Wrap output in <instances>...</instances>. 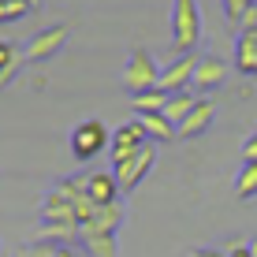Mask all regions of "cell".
Here are the masks:
<instances>
[{"label": "cell", "mask_w": 257, "mask_h": 257, "mask_svg": "<svg viewBox=\"0 0 257 257\" xmlns=\"http://www.w3.org/2000/svg\"><path fill=\"white\" fill-rule=\"evenodd\" d=\"M172 41L179 56H190L201 41V8L198 0H175L172 4Z\"/></svg>", "instance_id": "6da1fadb"}, {"label": "cell", "mask_w": 257, "mask_h": 257, "mask_svg": "<svg viewBox=\"0 0 257 257\" xmlns=\"http://www.w3.org/2000/svg\"><path fill=\"white\" fill-rule=\"evenodd\" d=\"M123 90L131 97L161 90V67H157V60H153L149 49H135L127 56V64H123Z\"/></svg>", "instance_id": "7a4b0ae2"}, {"label": "cell", "mask_w": 257, "mask_h": 257, "mask_svg": "<svg viewBox=\"0 0 257 257\" xmlns=\"http://www.w3.org/2000/svg\"><path fill=\"white\" fill-rule=\"evenodd\" d=\"M67 146H71V157H75V161L90 164L93 157H101L104 149H112V131L104 127L101 119H82L75 131H71Z\"/></svg>", "instance_id": "3957f363"}, {"label": "cell", "mask_w": 257, "mask_h": 257, "mask_svg": "<svg viewBox=\"0 0 257 257\" xmlns=\"http://www.w3.org/2000/svg\"><path fill=\"white\" fill-rule=\"evenodd\" d=\"M153 164H157V146L149 142V146H146V149H138L135 157H127V161L112 164V175H116L119 190H123V194H131L135 187H142V183H146V175L153 172Z\"/></svg>", "instance_id": "277c9868"}, {"label": "cell", "mask_w": 257, "mask_h": 257, "mask_svg": "<svg viewBox=\"0 0 257 257\" xmlns=\"http://www.w3.org/2000/svg\"><path fill=\"white\" fill-rule=\"evenodd\" d=\"M67 34H71L67 23H52V26H45V30H38L30 38V45L23 49L26 64H45V60H52L60 49L67 45Z\"/></svg>", "instance_id": "5b68a950"}, {"label": "cell", "mask_w": 257, "mask_h": 257, "mask_svg": "<svg viewBox=\"0 0 257 257\" xmlns=\"http://www.w3.org/2000/svg\"><path fill=\"white\" fill-rule=\"evenodd\" d=\"M146 146H149V135L142 131V123H138V116H135L131 123H123V127L112 131V149H108V157H112V164H119V161L135 157L138 149H146Z\"/></svg>", "instance_id": "8992f818"}, {"label": "cell", "mask_w": 257, "mask_h": 257, "mask_svg": "<svg viewBox=\"0 0 257 257\" xmlns=\"http://www.w3.org/2000/svg\"><path fill=\"white\" fill-rule=\"evenodd\" d=\"M224 78H227V64L220 56H198V67H194V78H190V90L201 97V93L216 90V86H224Z\"/></svg>", "instance_id": "52a82bcc"}, {"label": "cell", "mask_w": 257, "mask_h": 257, "mask_svg": "<svg viewBox=\"0 0 257 257\" xmlns=\"http://www.w3.org/2000/svg\"><path fill=\"white\" fill-rule=\"evenodd\" d=\"M194 67H198V56H175L172 64L161 71V90L164 93H183L190 90V78H194Z\"/></svg>", "instance_id": "ba28073f"}, {"label": "cell", "mask_w": 257, "mask_h": 257, "mask_svg": "<svg viewBox=\"0 0 257 257\" xmlns=\"http://www.w3.org/2000/svg\"><path fill=\"white\" fill-rule=\"evenodd\" d=\"M86 194H90V201L101 209V205H116L123 190H119V183H116L112 172H90L86 175Z\"/></svg>", "instance_id": "9c48e42d"}, {"label": "cell", "mask_w": 257, "mask_h": 257, "mask_svg": "<svg viewBox=\"0 0 257 257\" xmlns=\"http://www.w3.org/2000/svg\"><path fill=\"white\" fill-rule=\"evenodd\" d=\"M235 67L242 75H257V26H242L235 38Z\"/></svg>", "instance_id": "30bf717a"}, {"label": "cell", "mask_w": 257, "mask_h": 257, "mask_svg": "<svg viewBox=\"0 0 257 257\" xmlns=\"http://www.w3.org/2000/svg\"><path fill=\"white\" fill-rule=\"evenodd\" d=\"M212 119H216V104H212V101H205V97H201V101H198V108H194L190 116L183 119L179 127H175V135H179V138H198V135H201V131L209 127Z\"/></svg>", "instance_id": "8fae6325"}, {"label": "cell", "mask_w": 257, "mask_h": 257, "mask_svg": "<svg viewBox=\"0 0 257 257\" xmlns=\"http://www.w3.org/2000/svg\"><path fill=\"white\" fill-rule=\"evenodd\" d=\"M78 250L86 257H119L116 250V235L93 231V227H82V238H78Z\"/></svg>", "instance_id": "7c38bea8"}, {"label": "cell", "mask_w": 257, "mask_h": 257, "mask_svg": "<svg viewBox=\"0 0 257 257\" xmlns=\"http://www.w3.org/2000/svg\"><path fill=\"white\" fill-rule=\"evenodd\" d=\"M15 257H86L78 246H60V242H45V238H38V242H23Z\"/></svg>", "instance_id": "4fadbf2b"}, {"label": "cell", "mask_w": 257, "mask_h": 257, "mask_svg": "<svg viewBox=\"0 0 257 257\" xmlns=\"http://www.w3.org/2000/svg\"><path fill=\"white\" fill-rule=\"evenodd\" d=\"M142 123V131L149 135V142H172V138H179L175 135V123L164 116V112H149V116H138Z\"/></svg>", "instance_id": "5bb4252c"}, {"label": "cell", "mask_w": 257, "mask_h": 257, "mask_svg": "<svg viewBox=\"0 0 257 257\" xmlns=\"http://www.w3.org/2000/svg\"><path fill=\"white\" fill-rule=\"evenodd\" d=\"M123 216H127V212H123L119 201H116V205H101L86 227H93V231H104V235H116L119 227H123Z\"/></svg>", "instance_id": "9a60e30c"}, {"label": "cell", "mask_w": 257, "mask_h": 257, "mask_svg": "<svg viewBox=\"0 0 257 257\" xmlns=\"http://www.w3.org/2000/svg\"><path fill=\"white\" fill-rule=\"evenodd\" d=\"M198 101H201V97H198V93H194V90H183V93H172V97H168V108H164V116H168V119H172V123H175V127H179V123H183V119H187V116H190V112H194V108H198Z\"/></svg>", "instance_id": "2e32d148"}, {"label": "cell", "mask_w": 257, "mask_h": 257, "mask_svg": "<svg viewBox=\"0 0 257 257\" xmlns=\"http://www.w3.org/2000/svg\"><path fill=\"white\" fill-rule=\"evenodd\" d=\"M26 64V56L19 49L12 45V41H0V90H4L8 82H12L15 75H19V67Z\"/></svg>", "instance_id": "e0dca14e"}, {"label": "cell", "mask_w": 257, "mask_h": 257, "mask_svg": "<svg viewBox=\"0 0 257 257\" xmlns=\"http://www.w3.org/2000/svg\"><path fill=\"white\" fill-rule=\"evenodd\" d=\"M168 97H172V93H164V90H149V93H138V97H131V101H135V116H149V112H164V108H168Z\"/></svg>", "instance_id": "ac0fdd59"}, {"label": "cell", "mask_w": 257, "mask_h": 257, "mask_svg": "<svg viewBox=\"0 0 257 257\" xmlns=\"http://www.w3.org/2000/svg\"><path fill=\"white\" fill-rule=\"evenodd\" d=\"M235 194L242 201H250V198H257V164H242L235 172Z\"/></svg>", "instance_id": "d6986e66"}, {"label": "cell", "mask_w": 257, "mask_h": 257, "mask_svg": "<svg viewBox=\"0 0 257 257\" xmlns=\"http://www.w3.org/2000/svg\"><path fill=\"white\" fill-rule=\"evenodd\" d=\"M34 8H26L23 0H0V23H19L23 15H30Z\"/></svg>", "instance_id": "ffe728a7"}, {"label": "cell", "mask_w": 257, "mask_h": 257, "mask_svg": "<svg viewBox=\"0 0 257 257\" xmlns=\"http://www.w3.org/2000/svg\"><path fill=\"white\" fill-rule=\"evenodd\" d=\"M253 4H257V0H224V15H227L231 23H238V26H242L246 12H250Z\"/></svg>", "instance_id": "44dd1931"}, {"label": "cell", "mask_w": 257, "mask_h": 257, "mask_svg": "<svg viewBox=\"0 0 257 257\" xmlns=\"http://www.w3.org/2000/svg\"><path fill=\"white\" fill-rule=\"evenodd\" d=\"M238 157H242V164H257V131L250 138L242 142V149H238Z\"/></svg>", "instance_id": "7402d4cb"}, {"label": "cell", "mask_w": 257, "mask_h": 257, "mask_svg": "<svg viewBox=\"0 0 257 257\" xmlns=\"http://www.w3.org/2000/svg\"><path fill=\"white\" fill-rule=\"evenodd\" d=\"M227 257H253V250H250V242H235L227 250Z\"/></svg>", "instance_id": "603a6c76"}, {"label": "cell", "mask_w": 257, "mask_h": 257, "mask_svg": "<svg viewBox=\"0 0 257 257\" xmlns=\"http://www.w3.org/2000/svg\"><path fill=\"white\" fill-rule=\"evenodd\" d=\"M242 26H257V4L246 12V19H242Z\"/></svg>", "instance_id": "cb8c5ba5"}, {"label": "cell", "mask_w": 257, "mask_h": 257, "mask_svg": "<svg viewBox=\"0 0 257 257\" xmlns=\"http://www.w3.org/2000/svg\"><path fill=\"white\" fill-rule=\"evenodd\" d=\"M23 4H26V8H34V12H38V8H41V0H23Z\"/></svg>", "instance_id": "d4e9b609"}]
</instances>
